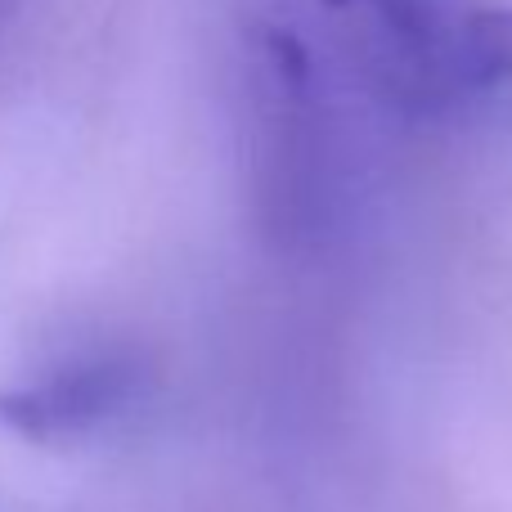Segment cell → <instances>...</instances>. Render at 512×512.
Returning a JSON list of instances; mask_svg holds the SVG:
<instances>
[{
  "instance_id": "obj_1",
  "label": "cell",
  "mask_w": 512,
  "mask_h": 512,
  "mask_svg": "<svg viewBox=\"0 0 512 512\" xmlns=\"http://www.w3.org/2000/svg\"><path fill=\"white\" fill-rule=\"evenodd\" d=\"M131 396V369L122 360H81L41 382H27L0 396V423L23 432L27 441H59L90 432Z\"/></svg>"
},
{
  "instance_id": "obj_2",
  "label": "cell",
  "mask_w": 512,
  "mask_h": 512,
  "mask_svg": "<svg viewBox=\"0 0 512 512\" xmlns=\"http://www.w3.org/2000/svg\"><path fill=\"white\" fill-rule=\"evenodd\" d=\"M512 81V9H459L414 86L409 108H450Z\"/></svg>"
},
{
  "instance_id": "obj_3",
  "label": "cell",
  "mask_w": 512,
  "mask_h": 512,
  "mask_svg": "<svg viewBox=\"0 0 512 512\" xmlns=\"http://www.w3.org/2000/svg\"><path fill=\"white\" fill-rule=\"evenodd\" d=\"M14 9H18V0H0V32H5V23L14 18Z\"/></svg>"
}]
</instances>
